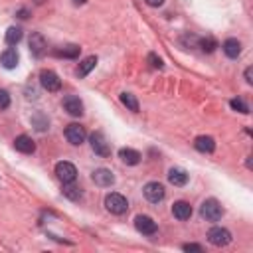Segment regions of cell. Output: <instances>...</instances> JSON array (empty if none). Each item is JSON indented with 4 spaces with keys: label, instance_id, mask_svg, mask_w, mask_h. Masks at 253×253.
<instances>
[{
    "label": "cell",
    "instance_id": "1",
    "mask_svg": "<svg viewBox=\"0 0 253 253\" xmlns=\"http://www.w3.org/2000/svg\"><path fill=\"white\" fill-rule=\"evenodd\" d=\"M105 208H107L111 214H115V216H123V214L129 210V202H127V198H125L123 194L111 192V194L105 196Z\"/></svg>",
    "mask_w": 253,
    "mask_h": 253
},
{
    "label": "cell",
    "instance_id": "2",
    "mask_svg": "<svg viewBox=\"0 0 253 253\" xmlns=\"http://www.w3.org/2000/svg\"><path fill=\"white\" fill-rule=\"evenodd\" d=\"M200 216H202L206 222H220L222 216H224V208H222V204H220L216 198H210V200H206V202L202 204Z\"/></svg>",
    "mask_w": 253,
    "mask_h": 253
},
{
    "label": "cell",
    "instance_id": "3",
    "mask_svg": "<svg viewBox=\"0 0 253 253\" xmlns=\"http://www.w3.org/2000/svg\"><path fill=\"white\" fill-rule=\"evenodd\" d=\"M56 174L63 184H69L77 178V168L69 160H61V162L56 164Z\"/></svg>",
    "mask_w": 253,
    "mask_h": 253
},
{
    "label": "cell",
    "instance_id": "4",
    "mask_svg": "<svg viewBox=\"0 0 253 253\" xmlns=\"http://www.w3.org/2000/svg\"><path fill=\"white\" fill-rule=\"evenodd\" d=\"M40 83L46 91H59L61 89V79L57 77V73H54L52 69H44L40 73Z\"/></svg>",
    "mask_w": 253,
    "mask_h": 253
},
{
    "label": "cell",
    "instance_id": "5",
    "mask_svg": "<svg viewBox=\"0 0 253 253\" xmlns=\"http://www.w3.org/2000/svg\"><path fill=\"white\" fill-rule=\"evenodd\" d=\"M142 194H144V198H146L148 202L158 204V202H162V200H164L166 190H164V186H162L160 182H148V184L142 188Z\"/></svg>",
    "mask_w": 253,
    "mask_h": 253
},
{
    "label": "cell",
    "instance_id": "6",
    "mask_svg": "<svg viewBox=\"0 0 253 253\" xmlns=\"http://www.w3.org/2000/svg\"><path fill=\"white\" fill-rule=\"evenodd\" d=\"M89 141H91V148H93L95 154H99V156H109L111 154V146H109V142H107V139L101 131L93 133L89 137Z\"/></svg>",
    "mask_w": 253,
    "mask_h": 253
},
{
    "label": "cell",
    "instance_id": "7",
    "mask_svg": "<svg viewBox=\"0 0 253 253\" xmlns=\"http://www.w3.org/2000/svg\"><path fill=\"white\" fill-rule=\"evenodd\" d=\"M208 241L216 247H224L231 241V233L225 229V227H212L208 231Z\"/></svg>",
    "mask_w": 253,
    "mask_h": 253
},
{
    "label": "cell",
    "instance_id": "8",
    "mask_svg": "<svg viewBox=\"0 0 253 253\" xmlns=\"http://www.w3.org/2000/svg\"><path fill=\"white\" fill-rule=\"evenodd\" d=\"M135 227H137V231H141L142 235H154L156 229H158L156 222H154L150 216H137V218H135Z\"/></svg>",
    "mask_w": 253,
    "mask_h": 253
},
{
    "label": "cell",
    "instance_id": "9",
    "mask_svg": "<svg viewBox=\"0 0 253 253\" xmlns=\"http://www.w3.org/2000/svg\"><path fill=\"white\" fill-rule=\"evenodd\" d=\"M85 137H87L85 129H83L81 125H77V123H71V125L65 127V139H67L71 144H75V146L85 141Z\"/></svg>",
    "mask_w": 253,
    "mask_h": 253
},
{
    "label": "cell",
    "instance_id": "10",
    "mask_svg": "<svg viewBox=\"0 0 253 253\" xmlns=\"http://www.w3.org/2000/svg\"><path fill=\"white\" fill-rule=\"evenodd\" d=\"M91 178L101 188H109V186L115 184V176H113V172L109 170V168H97V170L91 174Z\"/></svg>",
    "mask_w": 253,
    "mask_h": 253
},
{
    "label": "cell",
    "instance_id": "11",
    "mask_svg": "<svg viewBox=\"0 0 253 253\" xmlns=\"http://www.w3.org/2000/svg\"><path fill=\"white\" fill-rule=\"evenodd\" d=\"M63 109H65L67 115H71V117H81V115H83V103H81V99L75 97V95H67V97L63 99Z\"/></svg>",
    "mask_w": 253,
    "mask_h": 253
},
{
    "label": "cell",
    "instance_id": "12",
    "mask_svg": "<svg viewBox=\"0 0 253 253\" xmlns=\"http://www.w3.org/2000/svg\"><path fill=\"white\" fill-rule=\"evenodd\" d=\"M46 48H48V44H46L44 36H42L40 32H34V34L30 36V52H32V56L42 57L44 52H46Z\"/></svg>",
    "mask_w": 253,
    "mask_h": 253
},
{
    "label": "cell",
    "instance_id": "13",
    "mask_svg": "<svg viewBox=\"0 0 253 253\" xmlns=\"http://www.w3.org/2000/svg\"><path fill=\"white\" fill-rule=\"evenodd\" d=\"M168 182L174 184V186H186L188 184V172L184 170V168L174 166V168L168 170Z\"/></svg>",
    "mask_w": 253,
    "mask_h": 253
},
{
    "label": "cell",
    "instance_id": "14",
    "mask_svg": "<svg viewBox=\"0 0 253 253\" xmlns=\"http://www.w3.org/2000/svg\"><path fill=\"white\" fill-rule=\"evenodd\" d=\"M14 148H16L18 152H22V154H32V152L36 150V142H34L28 135H20V137H16V141H14Z\"/></svg>",
    "mask_w": 253,
    "mask_h": 253
},
{
    "label": "cell",
    "instance_id": "15",
    "mask_svg": "<svg viewBox=\"0 0 253 253\" xmlns=\"http://www.w3.org/2000/svg\"><path fill=\"white\" fill-rule=\"evenodd\" d=\"M172 214H174V218H176V220L186 222V220H190V218H192V206H190L188 202H184V200L174 202V206H172Z\"/></svg>",
    "mask_w": 253,
    "mask_h": 253
},
{
    "label": "cell",
    "instance_id": "16",
    "mask_svg": "<svg viewBox=\"0 0 253 253\" xmlns=\"http://www.w3.org/2000/svg\"><path fill=\"white\" fill-rule=\"evenodd\" d=\"M194 146H196V150H198V152L210 154V152H214V150H216V141H214L212 137H208V135H200V137L194 141Z\"/></svg>",
    "mask_w": 253,
    "mask_h": 253
},
{
    "label": "cell",
    "instance_id": "17",
    "mask_svg": "<svg viewBox=\"0 0 253 253\" xmlns=\"http://www.w3.org/2000/svg\"><path fill=\"white\" fill-rule=\"evenodd\" d=\"M119 158H121L125 164H129V166H137L142 156H141V152L135 150V148H121V150H119Z\"/></svg>",
    "mask_w": 253,
    "mask_h": 253
},
{
    "label": "cell",
    "instance_id": "18",
    "mask_svg": "<svg viewBox=\"0 0 253 253\" xmlns=\"http://www.w3.org/2000/svg\"><path fill=\"white\" fill-rule=\"evenodd\" d=\"M18 52L16 50H12V48H8V50H4L2 52V56H0V63H2L6 69H14L16 65H18Z\"/></svg>",
    "mask_w": 253,
    "mask_h": 253
},
{
    "label": "cell",
    "instance_id": "19",
    "mask_svg": "<svg viewBox=\"0 0 253 253\" xmlns=\"http://www.w3.org/2000/svg\"><path fill=\"white\" fill-rule=\"evenodd\" d=\"M222 50H224V54H225L227 57L235 59V57L241 54V44H239V40H235V38H227V40L224 42Z\"/></svg>",
    "mask_w": 253,
    "mask_h": 253
},
{
    "label": "cell",
    "instance_id": "20",
    "mask_svg": "<svg viewBox=\"0 0 253 253\" xmlns=\"http://www.w3.org/2000/svg\"><path fill=\"white\" fill-rule=\"evenodd\" d=\"M97 65V57L95 56H89V57H85L81 63H79V67H77V75L79 77H85V75H89V71L93 69Z\"/></svg>",
    "mask_w": 253,
    "mask_h": 253
},
{
    "label": "cell",
    "instance_id": "21",
    "mask_svg": "<svg viewBox=\"0 0 253 253\" xmlns=\"http://www.w3.org/2000/svg\"><path fill=\"white\" fill-rule=\"evenodd\" d=\"M79 52H81V48H79V46L69 44V46H63L61 50H57L56 54H57L59 57H69V59H75V57H79Z\"/></svg>",
    "mask_w": 253,
    "mask_h": 253
},
{
    "label": "cell",
    "instance_id": "22",
    "mask_svg": "<svg viewBox=\"0 0 253 253\" xmlns=\"http://www.w3.org/2000/svg\"><path fill=\"white\" fill-rule=\"evenodd\" d=\"M4 40H6V44H8V46H16V44L22 40V30H20V28H16V26H10V28L6 30Z\"/></svg>",
    "mask_w": 253,
    "mask_h": 253
},
{
    "label": "cell",
    "instance_id": "23",
    "mask_svg": "<svg viewBox=\"0 0 253 253\" xmlns=\"http://www.w3.org/2000/svg\"><path fill=\"white\" fill-rule=\"evenodd\" d=\"M121 103L129 109V111H133V113H139V101H137V97L133 95V93H121Z\"/></svg>",
    "mask_w": 253,
    "mask_h": 253
},
{
    "label": "cell",
    "instance_id": "24",
    "mask_svg": "<svg viewBox=\"0 0 253 253\" xmlns=\"http://www.w3.org/2000/svg\"><path fill=\"white\" fill-rule=\"evenodd\" d=\"M198 48H200L202 52H206V54H212V52L218 48V42H216L214 38H210V36H208V38H200V40H198Z\"/></svg>",
    "mask_w": 253,
    "mask_h": 253
},
{
    "label": "cell",
    "instance_id": "25",
    "mask_svg": "<svg viewBox=\"0 0 253 253\" xmlns=\"http://www.w3.org/2000/svg\"><path fill=\"white\" fill-rule=\"evenodd\" d=\"M63 196L65 198H69V200H73V202H77L79 198H81V188H77V186H71V182L63 188Z\"/></svg>",
    "mask_w": 253,
    "mask_h": 253
},
{
    "label": "cell",
    "instance_id": "26",
    "mask_svg": "<svg viewBox=\"0 0 253 253\" xmlns=\"http://www.w3.org/2000/svg\"><path fill=\"white\" fill-rule=\"evenodd\" d=\"M229 107H231L233 111H237V113H243V115L249 113V107H247V103H245L243 99H231V101H229Z\"/></svg>",
    "mask_w": 253,
    "mask_h": 253
},
{
    "label": "cell",
    "instance_id": "27",
    "mask_svg": "<svg viewBox=\"0 0 253 253\" xmlns=\"http://www.w3.org/2000/svg\"><path fill=\"white\" fill-rule=\"evenodd\" d=\"M8 107H10V95H8V91L0 89V111L8 109Z\"/></svg>",
    "mask_w": 253,
    "mask_h": 253
},
{
    "label": "cell",
    "instance_id": "28",
    "mask_svg": "<svg viewBox=\"0 0 253 253\" xmlns=\"http://www.w3.org/2000/svg\"><path fill=\"white\" fill-rule=\"evenodd\" d=\"M148 63H150L154 69H162V65H164L162 59H160L156 54H148Z\"/></svg>",
    "mask_w": 253,
    "mask_h": 253
},
{
    "label": "cell",
    "instance_id": "29",
    "mask_svg": "<svg viewBox=\"0 0 253 253\" xmlns=\"http://www.w3.org/2000/svg\"><path fill=\"white\" fill-rule=\"evenodd\" d=\"M182 249L184 251H196V253H202L204 251V247L198 245V243H186V245H182Z\"/></svg>",
    "mask_w": 253,
    "mask_h": 253
},
{
    "label": "cell",
    "instance_id": "30",
    "mask_svg": "<svg viewBox=\"0 0 253 253\" xmlns=\"http://www.w3.org/2000/svg\"><path fill=\"white\" fill-rule=\"evenodd\" d=\"M144 2H146L148 6H154V8H158V6H162V4H164V0H144Z\"/></svg>",
    "mask_w": 253,
    "mask_h": 253
},
{
    "label": "cell",
    "instance_id": "31",
    "mask_svg": "<svg viewBox=\"0 0 253 253\" xmlns=\"http://www.w3.org/2000/svg\"><path fill=\"white\" fill-rule=\"evenodd\" d=\"M245 81L249 83V85L253 83V69H251V67H247V69H245Z\"/></svg>",
    "mask_w": 253,
    "mask_h": 253
},
{
    "label": "cell",
    "instance_id": "32",
    "mask_svg": "<svg viewBox=\"0 0 253 253\" xmlns=\"http://www.w3.org/2000/svg\"><path fill=\"white\" fill-rule=\"evenodd\" d=\"M73 2H77V4H83V2H85V0H73Z\"/></svg>",
    "mask_w": 253,
    "mask_h": 253
}]
</instances>
